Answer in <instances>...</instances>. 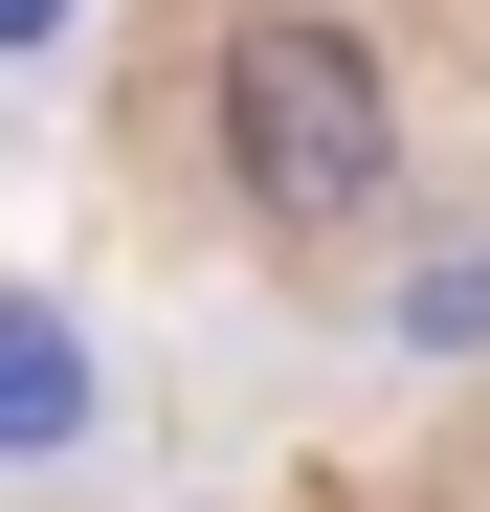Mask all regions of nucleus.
Instances as JSON below:
<instances>
[{
	"instance_id": "obj_1",
	"label": "nucleus",
	"mask_w": 490,
	"mask_h": 512,
	"mask_svg": "<svg viewBox=\"0 0 490 512\" xmlns=\"http://www.w3.org/2000/svg\"><path fill=\"white\" fill-rule=\"evenodd\" d=\"M223 179L268 223H379L401 201V90L335 0H268V23L223 45Z\"/></svg>"
}]
</instances>
